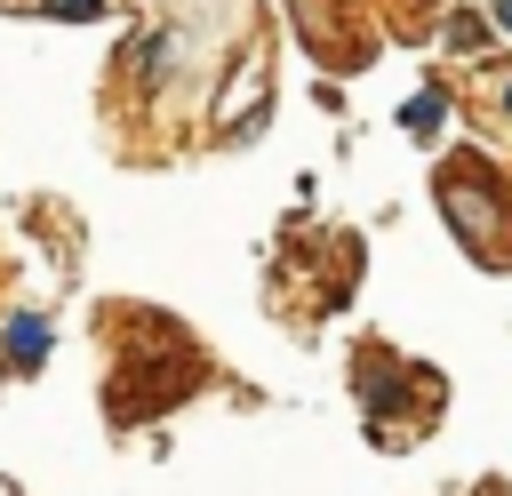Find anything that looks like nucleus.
Returning a JSON list of instances; mask_svg holds the SVG:
<instances>
[{
  "label": "nucleus",
  "mask_w": 512,
  "mask_h": 496,
  "mask_svg": "<svg viewBox=\"0 0 512 496\" xmlns=\"http://www.w3.org/2000/svg\"><path fill=\"white\" fill-rule=\"evenodd\" d=\"M48 16H104V0H40Z\"/></svg>",
  "instance_id": "3"
},
{
  "label": "nucleus",
  "mask_w": 512,
  "mask_h": 496,
  "mask_svg": "<svg viewBox=\"0 0 512 496\" xmlns=\"http://www.w3.org/2000/svg\"><path fill=\"white\" fill-rule=\"evenodd\" d=\"M0 352H8L16 368H40V360H48V320H40V312H16L8 336H0Z\"/></svg>",
  "instance_id": "1"
},
{
  "label": "nucleus",
  "mask_w": 512,
  "mask_h": 496,
  "mask_svg": "<svg viewBox=\"0 0 512 496\" xmlns=\"http://www.w3.org/2000/svg\"><path fill=\"white\" fill-rule=\"evenodd\" d=\"M496 24H504V32H512V0H496Z\"/></svg>",
  "instance_id": "4"
},
{
  "label": "nucleus",
  "mask_w": 512,
  "mask_h": 496,
  "mask_svg": "<svg viewBox=\"0 0 512 496\" xmlns=\"http://www.w3.org/2000/svg\"><path fill=\"white\" fill-rule=\"evenodd\" d=\"M400 128H408V136H432V128H440V88L408 96V104H400Z\"/></svg>",
  "instance_id": "2"
}]
</instances>
